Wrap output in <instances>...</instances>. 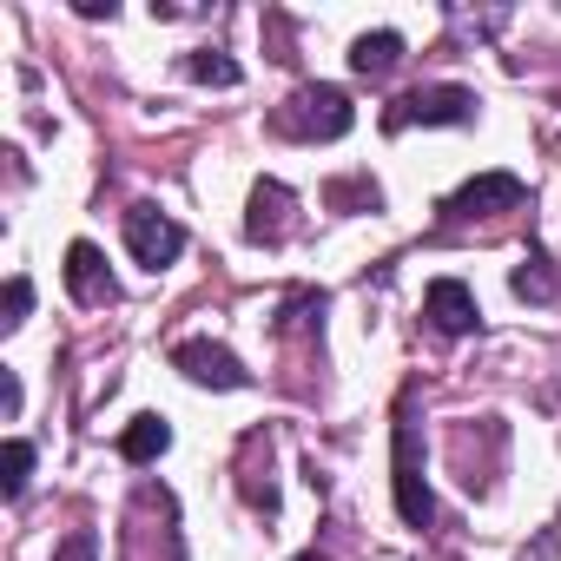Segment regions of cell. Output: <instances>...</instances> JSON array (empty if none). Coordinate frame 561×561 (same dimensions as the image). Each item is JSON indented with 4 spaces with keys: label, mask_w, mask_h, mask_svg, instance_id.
Instances as JSON below:
<instances>
[{
    "label": "cell",
    "mask_w": 561,
    "mask_h": 561,
    "mask_svg": "<svg viewBox=\"0 0 561 561\" xmlns=\"http://www.w3.org/2000/svg\"><path fill=\"white\" fill-rule=\"evenodd\" d=\"M298 561H324V554H298Z\"/></svg>",
    "instance_id": "d6986e66"
},
{
    "label": "cell",
    "mask_w": 561,
    "mask_h": 561,
    "mask_svg": "<svg viewBox=\"0 0 561 561\" xmlns=\"http://www.w3.org/2000/svg\"><path fill=\"white\" fill-rule=\"evenodd\" d=\"M324 205H331V211H351V205H357V211H377L383 198H377L370 179H337V185H324Z\"/></svg>",
    "instance_id": "5bb4252c"
},
{
    "label": "cell",
    "mask_w": 561,
    "mask_h": 561,
    "mask_svg": "<svg viewBox=\"0 0 561 561\" xmlns=\"http://www.w3.org/2000/svg\"><path fill=\"white\" fill-rule=\"evenodd\" d=\"M351 126H357V113H351L344 87H298L285 106L271 113V133L305 139V146H318V139H344Z\"/></svg>",
    "instance_id": "6da1fadb"
},
{
    "label": "cell",
    "mask_w": 561,
    "mask_h": 561,
    "mask_svg": "<svg viewBox=\"0 0 561 561\" xmlns=\"http://www.w3.org/2000/svg\"><path fill=\"white\" fill-rule=\"evenodd\" d=\"M397 60H403V34H390V27L383 34H357V47H351V73L357 80H383Z\"/></svg>",
    "instance_id": "8fae6325"
},
{
    "label": "cell",
    "mask_w": 561,
    "mask_h": 561,
    "mask_svg": "<svg viewBox=\"0 0 561 561\" xmlns=\"http://www.w3.org/2000/svg\"><path fill=\"white\" fill-rule=\"evenodd\" d=\"M397 515L410 528H430L436 522V495L423 482V456H416V423L410 416L397 423Z\"/></svg>",
    "instance_id": "3957f363"
},
{
    "label": "cell",
    "mask_w": 561,
    "mask_h": 561,
    "mask_svg": "<svg viewBox=\"0 0 561 561\" xmlns=\"http://www.w3.org/2000/svg\"><path fill=\"white\" fill-rule=\"evenodd\" d=\"M0 416H8V423L21 416V377H14V370H8V377H0Z\"/></svg>",
    "instance_id": "ac0fdd59"
},
{
    "label": "cell",
    "mask_w": 561,
    "mask_h": 561,
    "mask_svg": "<svg viewBox=\"0 0 561 561\" xmlns=\"http://www.w3.org/2000/svg\"><path fill=\"white\" fill-rule=\"evenodd\" d=\"M554 535H561V528H554Z\"/></svg>",
    "instance_id": "ffe728a7"
},
{
    "label": "cell",
    "mask_w": 561,
    "mask_h": 561,
    "mask_svg": "<svg viewBox=\"0 0 561 561\" xmlns=\"http://www.w3.org/2000/svg\"><path fill=\"white\" fill-rule=\"evenodd\" d=\"M54 561H100V535H93V528H73V535L54 548Z\"/></svg>",
    "instance_id": "e0dca14e"
},
{
    "label": "cell",
    "mask_w": 561,
    "mask_h": 561,
    "mask_svg": "<svg viewBox=\"0 0 561 561\" xmlns=\"http://www.w3.org/2000/svg\"><path fill=\"white\" fill-rule=\"evenodd\" d=\"M291 192L277 185V179H257L251 185V211H244V238L251 244H285L291 238Z\"/></svg>",
    "instance_id": "ba28073f"
},
{
    "label": "cell",
    "mask_w": 561,
    "mask_h": 561,
    "mask_svg": "<svg viewBox=\"0 0 561 561\" xmlns=\"http://www.w3.org/2000/svg\"><path fill=\"white\" fill-rule=\"evenodd\" d=\"M34 311V285L27 277H8V298H0V331H21Z\"/></svg>",
    "instance_id": "2e32d148"
},
{
    "label": "cell",
    "mask_w": 561,
    "mask_h": 561,
    "mask_svg": "<svg viewBox=\"0 0 561 561\" xmlns=\"http://www.w3.org/2000/svg\"><path fill=\"white\" fill-rule=\"evenodd\" d=\"M185 73H192L198 87H238V80H244V73H238V60H231V54H218V47L185 54Z\"/></svg>",
    "instance_id": "4fadbf2b"
},
{
    "label": "cell",
    "mask_w": 561,
    "mask_h": 561,
    "mask_svg": "<svg viewBox=\"0 0 561 561\" xmlns=\"http://www.w3.org/2000/svg\"><path fill=\"white\" fill-rule=\"evenodd\" d=\"M423 318L436 324V337H469V331L482 324V311H476V291L462 285V277H436V285L423 291Z\"/></svg>",
    "instance_id": "52a82bcc"
},
{
    "label": "cell",
    "mask_w": 561,
    "mask_h": 561,
    "mask_svg": "<svg viewBox=\"0 0 561 561\" xmlns=\"http://www.w3.org/2000/svg\"><path fill=\"white\" fill-rule=\"evenodd\" d=\"M67 298L73 305H113V271H106V251L100 244H67Z\"/></svg>",
    "instance_id": "9c48e42d"
},
{
    "label": "cell",
    "mask_w": 561,
    "mask_h": 561,
    "mask_svg": "<svg viewBox=\"0 0 561 561\" xmlns=\"http://www.w3.org/2000/svg\"><path fill=\"white\" fill-rule=\"evenodd\" d=\"M126 251H133L146 271H165V264L185 251V231H179L159 205H133V211H126Z\"/></svg>",
    "instance_id": "277c9868"
},
{
    "label": "cell",
    "mask_w": 561,
    "mask_h": 561,
    "mask_svg": "<svg viewBox=\"0 0 561 561\" xmlns=\"http://www.w3.org/2000/svg\"><path fill=\"white\" fill-rule=\"evenodd\" d=\"M476 119V93L469 87H416L383 113V133H410V126H469Z\"/></svg>",
    "instance_id": "7a4b0ae2"
},
{
    "label": "cell",
    "mask_w": 561,
    "mask_h": 561,
    "mask_svg": "<svg viewBox=\"0 0 561 561\" xmlns=\"http://www.w3.org/2000/svg\"><path fill=\"white\" fill-rule=\"evenodd\" d=\"M0 469H8V476H0V489L21 495L27 476H34V443H27V436H8V456H0Z\"/></svg>",
    "instance_id": "9a60e30c"
},
{
    "label": "cell",
    "mask_w": 561,
    "mask_h": 561,
    "mask_svg": "<svg viewBox=\"0 0 561 561\" xmlns=\"http://www.w3.org/2000/svg\"><path fill=\"white\" fill-rule=\"evenodd\" d=\"M172 370H179V377H192L198 390H244V383H251V370H244L225 344H205V337L172 344Z\"/></svg>",
    "instance_id": "5b68a950"
},
{
    "label": "cell",
    "mask_w": 561,
    "mask_h": 561,
    "mask_svg": "<svg viewBox=\"0 0 561 561\" xmlns=\"http://www.w3.org/2000/svg\"><path fill=\"white\" fill-rule=\"evenodd\" d=\"M508 291H515L522 305H554V264H548L535 244H528V251H522V264L508 271Z\"/></svg>",
    "instance_id": "7c38bea8"
},
{
    "label": "cell",
    "mask_w": 561,
    "mask_h": 561,
    "mask_svg": "<svg viewBox=\"0 0 561 561\" xmlns=\"http://www.w3.org/2000/svg\"><path fill=\"white\" fill-rule=\"evenodd\" d=\"M522 198H528V185H522L515 172H482V179H469L443 211H449V218H495V211H515Z\"/></svg>",
    "instance_id": "8992f818"
},
{
    "label": "cell",
    "mask_w": 561,
    "mask_h": 561,
    "mask_svg": "<svg viewBox=\"0 0 561 561\" xmlns=\"http://www.w3.org/2000/svg\"><path fill=\"white\" fill-rule=\"evenodd\" d=\"M165 449H172V423H165V416H152V410H146V416H133V423H126V436H119V456H126L133 469L159 462Z\"/></svg>",
    "instance_id": "30bf717a"
}]
</instances>
